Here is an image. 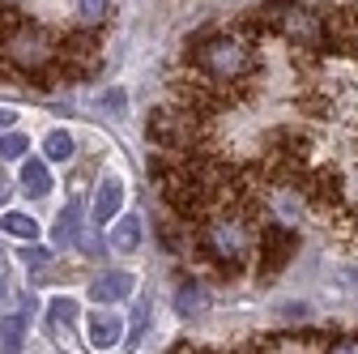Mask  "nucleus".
Masks as SVG:
<instances>
[{
	"instance_id": "f257e3e1",
	"label": "nucleus",
	"mask_w": 358,
	"mask_h": 354,
	"mask_svg": "<svg viewBox=\"0 0 358 354\" xmlns=\"http://www.w3.org/2000/svg\"><path fill=\"white\" fill-rule=\"evenodd\" d=\"M196 60L205 73H213L217 81H235L248 73V48L239 38H227V34H217V38H205L201 48H196Z\"/></svg>"
},
{
	"instance_id": "f03ea898",
	"label": "nucleus",
	"mask_w": 358,
	"mask_h": 354,
	"mask_svg": "<svg viewBox=\"0 0 358 354\" xmlns=\"http://www.w3.org/2000/svg\"><path fill=\"white\" fill-rule=\"evenodd\" d=\"M5 52H9V60H13V64H22V69H43V64L52 60L56 43H52V34H48V30H38V26L22 22L17 30H9Z\"/></svg>"
},
{
	"instance_id": "7ed1b4c3",
	"label": "nucleus",
	"mask_w": 358,
	"mask_h": 354,
	"mask_svg": "<svg viewBox=\"0 0 358 354\" xmlns=\"http://www.w3.org/2000/svg\"><path fill=\"white\" fill-rule=\"evenodd\" d=\"M268 22H273L286 38H294V48H320V43H324L320 17L299 9V5H273V9H268Z\"/></svg>"
},
{
	"instance_id": "20e7f679",
	"label": "nucleus",
	"mask_w": 358,
	"mask_h": 354,
	"mask_svg": "<svg viewBox=\"0 0 358 354\" xmlns=\"http://www.w3.org/2000/svg\"><path fill=\"white\" fill-rule=\"evenodd\" d=\"M205 243H209V252H213L217 260H231V264L248 252V235H243L239 222H213V227L205 231Z\"/></svg>"
},
{
	"instance_id": "39448f33",
	"label": "nucleus",
	"mask_w": 358,
	"mask_h": 354,
	"mask_svg": "<svg viewBox=\"0 0 358 354\" xmlns=\"http://www.w3.org/2000/svg\"><path fill=\"white\" fill-rule=\"evenodd\" d=\"M128 295H132V274H124V269H107L90 282V299L94 303H120Z\"/></svg>"
},
{
	"instance_id": "423d86ee",
	"label": "nucleus",
	"mask_w": 358,
	"mask_h": 354,
	"mask_svg": "<svg viewBox=\"0 0 358 354\" xmlns=\"http://www.w3.org/2000/svg\"><path fill=\"white\" fill-rule=\"evenodd\" d=\"M85 333H90V346L111 350L120 341V333H124V320L111 316V312H94V316H90V325H85Z\"/></svg>"
},
{
	"instance_id": "0eeeda50",
	"label": "nucleus",
	"mask_w": 358,
	"mask_h": 354,
	"mask_svg": "<svg viewBox=\"0 0 358 354\" xmlns=\"http://www.w3.org/2000/svg\"><path fill=\"white\" fill-rule=\"evenodd\" d=\"M81 222H85V218H81V205L77 201H69L64 205V213H60V222H56V231H52V239H56V248L64 252V248H73L77 239H81Z\"/></svg>"
},
{
	"instance_id": "6e6552de",
	"label": "nucleus",
	"mask_w": 358,
	"mask_h": 354,
	"mask_svg": "<svg viewBox=\"0 0 358 354\" xmlns=\"http://www.w3.org/2000/svg\"><path fill=\"white\" fill-rule=\"evenodd\" d=\"M209 307V295H205V286L201 282H184L175 290V312L184 316V320H192V316H201Z\"/></svg>"
},
{
	"instance_id": "1a4fd4ad",
	"label": "nucleus",
	"mask_w": 358,
	"mask_h": 354,
	"mask_svg": "<svg viewBox=\"0 0 358 354\" xmlns=\"http://www.w3.org/2000/svg\"><path fill=\"white\" fill-rule=\"evenodd\" d=\"M124 205V184L120 180H103L99 197H94V222H111V218L120 213Z\"/></svg>"
},
{
	"instance_id": "9d476101",
	"label": "nucleus",
	"mask_w": 358,
	"mask_h": 354,
	"mask_svg": "<svg viewBox=\"0 0 358 354\" xmlns=\"http://www.w3.org/2000/svg\"><path fill=\"white\" fill-rule=\"evenodd\" d=\"M111 248L115 252H137L141 248V218L124 213L120 222H115V231H111Z\"/></svg>"
},
{
	"instance_id": "9b49d317",
	"label": "nucleus",
	"mask_w": 358,
	"mask_h": 354,
	"mask_svg": "<svg viewBox=\"0 0 358 354\" xmlns=\"http://www.w3.org/2000/svg\"><path fill=\"white\" fill-rule=\"evenodd\" d=\"M48 188H52L48 167H43L38 158H26V162H22V192H26V197H43Z\"/></svg>"
},
{
	"instance_id": "f8f14e48",
	"label": "nucleus",
	"mask_w": 358,
	"mask_h": 354,
	"mask_svg": "<svg viewBox=\"0 0 358 354\" xmlns=\"http://www.w3.org/2000/svg\"><path fill=\"white\" fill-rule=\"evenodd\" d=\"M264 243H268V260H264V274H273L278 264L290 256V248H294V235H286V231H268L264 235Z\"/></svg>"
},
{
	"instance_id": "ddd939ff",
	"label": "nucleus",
	"mask_w": 358,
	"mask_h": 354,
	"mask_svg": "<svg viewBox=\"0 0 358 354\" xmlns=\"http://www.w3.org/2000/svg\"><path fill=\"white\" fill-rule=\"evenodd\" d=\"M77 299H52V307H48V329L56 333V329H69L73 320H77Z\"/></svg>"
},
{
	"instance_id": "4468645a",
	"label": "nucleus",
	"mask_w": 358,
	"mask_h": 354,
	"mask_svg": "<svg viewBox=\"0 0 358 354\" xmlns=\"http://www.w3.org/2000/svg\"><path fill=\"white\" fill-rule=\"evenodd\" d=\"M0 341H5V354H22L26 320H22V316H5V320H0Z\"/></svg>"
},
{
	"instance_id": "2eb2a0df",
	"label": "nucleus",
	"mask_w": 358,
	"mask_h": 354,
	"mask_svg": "<svg viewBox=\"0 0 358 354\" xmlns=\"http://www.w3.org/2000/svg\"><path fill=\"white\" fill-rule=\"evenodd\" d=\"M0 231H5V235H17V239H34V235H38L34 218H26V213H5V218H0Z\"/></svg>"
},
{
	"instance_id": "dca6fc26",
	"label": "nucleus",
	"mask_w": 358,
	"mask_h": 354,
	"mask_svg": "<svg viewBox=\"0 0 358 354\" xmlns=\"http://www.w3.org/2000/svg\"><path fill=\"white\" fill-rule=\"evenodd\" d=\"M43 154H48L52 162H69V158H73V137H69V132H48Z\"/></svg>"
},
{
	"instance_id": "f3484780",
	"label": "nucleus",
	"mask_w": 358,
	"mask_h": 354,
	"mask_svg": "<svg viewBox=\"0 0 358 354\" xmlns=\"http://www.w3.org/2000/svg\"><path fill=\"white\" fill-rule=\"evenodd\" d=\"M30 146H26V132H5V137H0V158H22Z\"/></svg>"
},
{
	"instance_id": "a211bd4d",
	"label": "nucleus",
	"mask_w": 358,
	"mask_h": 354,
	"mask_svg": "<svg viewBox=\"0 0 358 354\" xmlns=\"http://www.w3.org/2000/svg\"><path fill=\"white\" fill-rule=\"evenodd\" d=\"M145 320H150V299H141V303H137V312H132V337H128V350L141 341V333H145Z\"/></svg>"
},
{
	"instance_id": "6ab92c4d",
	"label": "nucleus",
	"mask_w": 358,
	"mask_h": 354,
	"mask_svg": "<svg viewBox=\"0 0 358 354\" xmlns=\"http://www.w3.org/2000/svg\"><path fill=\"white\" fill-rule=\"evenodd\" d=\"M77 13L85 22H103L107 17V0H77Z\"/></svg>"
},
{
	"instance_id": "aec40b11",
	"label": "nucleus",
	"mask_w": 358,
	"mask_h": 354,
	"mask_svg": "<svg viewBox=\"0 0 358 354\" xmlns=\"http://www.w3.org/2000/svg\"><path fill=\"white\" fill-rule=\"evenodd\" d=\"M329 354H358V337H345V341H337Z\"/></svg>"
},
{
	"instance_id": "412c9836",
	"label": "nucleus",
	"mask_w": 358,
	"mask_h": 354,
	"mask_svg": "<svg viewBox=\"0 0 358 354\" xmlns=\"http://www.w3.org/2000/svg\"><path fill=\"white\" fill-rule=\"evenodd\" d=\"M22 256H26V260H30V264H43V260H48V252H43V248H26V252H22Z\"/></svg>"
},
{
	"instance_id": "4be33fe9",
	"label": "nucleus",
	"mask_w": 358,
	"mask_h": 354,
	"mask_svg": "<svg viewBox=\"0 0 358 354\" xmlns=\"http://www.w3.org/2000/svg\"><path fill=\"white\" fill-rule=\"evenodd\" d=\"M9 124H13V115H9V111H0V128H9Z\"/></svg>"
},
{
	"instance_id": "5701e85b",
	"label": "nucleus",
	"mask_w": 358,
	"mask_h": 354,
	"mask_svg": "<svg viewBox=\"0 0 358 354\" xmlns=\"http://www.w3.org/2000/svg\"><path fill=\"white\" fill-rule=\"evenodd\" d=\"M0 201H5V184H0Z\"/></svg>"
},
{
	"instance_id": "b1692460",
	"label": "nucleus",
	"mask_w": 358,
	"mask_h": 354,
	"mask_svg": "<svg viewBox=\"0 0 358 354\" xmlns=\"http://www.w3.org/2000/svg\"><path fill=\"white\" fill-rule=\"evenodd\" d=\"M0 282H5V274H0Z\"/></svg>"
}]
</instances>
